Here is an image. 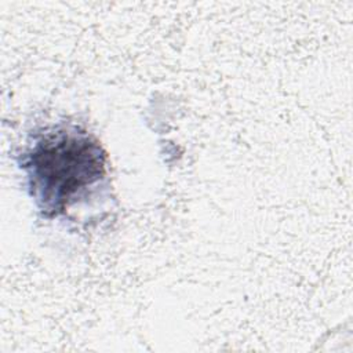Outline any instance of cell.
<instances>
[{"mask_svg": "<svg viewBox=\"0 0 353 353\" xmlns=\"http://www.w3.org/2000/svg\"><path fill=\"white\" fill-rule=\"evenodd\" d=\"M21 168L40 212L57 216L106 174V153L87 131L58 127L46 131L22 154Z\"/></svg>", "mask_w": 353, "mask_h": 353, "instance_id": "6da1fadb", "label": "cell"}]
</instances>
